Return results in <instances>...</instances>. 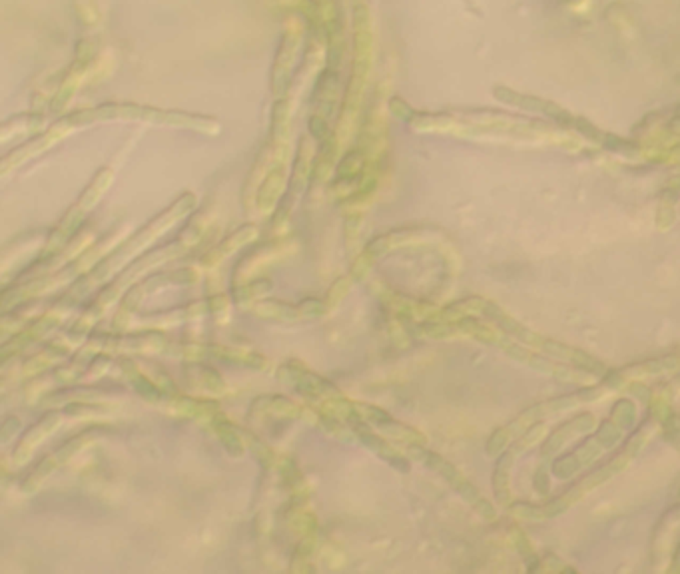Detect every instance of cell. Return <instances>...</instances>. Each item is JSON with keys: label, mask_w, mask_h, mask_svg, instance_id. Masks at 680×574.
<instances>
[{"label": "cell", "mask_w": 680, "mask_h": 574, "mask_svg": "<svg viewBox=\"0 0 680 574\" xmlns=\"http://www.w3.org/2000/svg\"><path fill=\"white\" fill-rule=\"evenodd\" d=\"M310 126H312V132H314L317 138H326L327 126H326V122H324V120H319V118H314Z\"/></svg>", "instance_id": "6da1fadb"}]
</instances>
